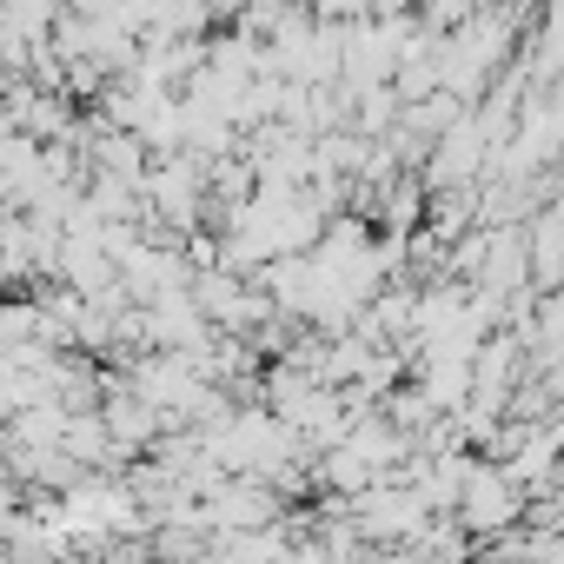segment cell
<instances>
[{
    "label": "cell",
    "instance_id": "obj_1",
    "mask_svg": "<svg viewBox=\"0 0 564 564\" xmlns=\"http://www.w3.org/2000/svg\"><path fill=\"white\" fill-rule=\"evenodd\" d=\"M346 41L372 54V47H379V28H359V34H346ZM386 67H392V54H379V61H359V67H346V80H352V87H366V80H379Z\"/></svg>",
    "mask_w": 564,
    "mask_h": 564
}]
</instances>
